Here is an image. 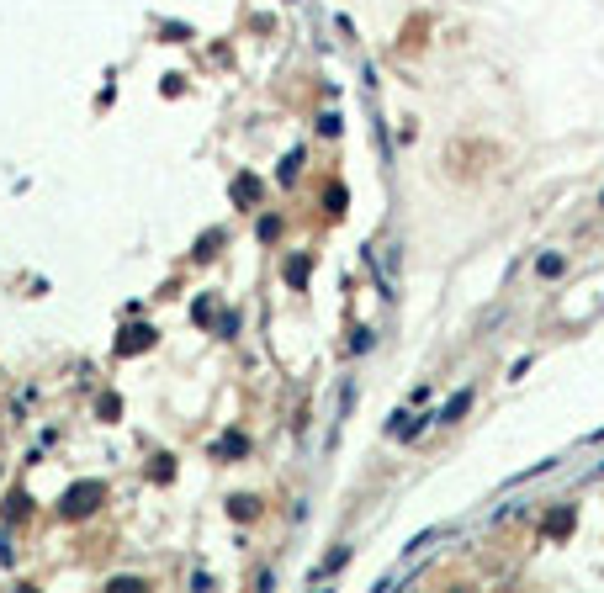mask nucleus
Instances as JSON below:
<instances>
[{
	"label": "nucleus",
	"mask_w": 604,
	"mask_h": 593,
	"mask_svg": "<svg viewBox=\"0 0 604 593\" xmlns=\"http://www.w3.org/2000/svg\"><path fill=\"white\" fill-rule=\"evenodd\" d=\"M138 588H144L138 578H111V593H138Z\"/></svg>",
	"instance_id": "12"
},
{
	"label": "nucleus",
	"mask_w": 604,
	"mask_h": 593,
	"mask_svg": "<svg viewBox=\"0 0 604 593\" xmlns=\"http://www.w3.org/2000/svg\"><path fill=\"white\" fill-rule=\"evenodd\" d=\"M287 281L291 286H308V260H302V254H297V260H287Z\"/></svg>",
	"instance_id": "10"
},
{
	"label": "nucleus",
	"mask_w": 604,
	"mask_h": 593,
	"mask_svg": "<svg viewBox=\"0 0 604 593\" xmlns=\"http://www.w3.org/2000/svg\"><path fill=\"white\" fill-rule=\"evenodd\" d=\"M228 509H233V519H249V514H254V498H233Z\"/></svg>",
	"instance_id": "11"
},
{
	"label": "nucleus",
	"mask_w": 604,
	"mask_h": 593,
	"mask_svg": "<svg viewBox=\"0 0 604 593\" xmlns=\"http://www.w3.org/2000/svg\"><path fill=\"white\" fill-rule=\"evenodd\" d=\"M376 260V275H382V292L387 296H398V244H392V238H382V244H376V250H366Z\"/></svg>",
	"instance_id": "2"
},
{
	"label": "nucleus",
	"mask_w": 604,
	"mask_h": 593,
	"mask_svg": "<svg viewBox=\"0 0 604 593\" xmlns=\"http://www.w3.org/2000/svg\"><path fill=\"white\" fill-rule=\"evenodd\" d=\"M154 339V329H144V323H133V329H122V339H117V355H138L144 344Z\"/></svg>",
	"instance_id": "3"
},
{
	"label": "nucleus",
	"mask_w": 604,
	"mask_h": 593,
	"mask_svg": "<svg viewBox=\"0 0 604 593\" xmlns=\"http://www.w3.org/2000/svg\"><path fill=\"white\" fill-rule=\"evenodd\" d=\"M254 196H260V180H254V175H239V180H233V202H254Z\"/></svg>",
	"instance_id": "7"
},
{
	"label": "nucleus",
	"mask_w": 604,
	"mask_h": 593,
	"mask_svg": "<svg viewBox=\"0 0 604 593\" xmlns=\"http://www.w3.org/2000/svg\"><path fill=\"white\" fill-rule=\"evenodd\" d=\"M562 271H568L562 254H541V260H535V275H562Z\"/></svg>",
	"instance_id": "8"
},
{
	"label": "nucleus",
	"mask_w": 604,
	"mask_h": 593,
	"mask_svg": "<svg viewBox=\"0 0 604 593\" xmlns=\"http://www.w3.org/2000/svg\"><path fill=\"white\" fill-rule=\"evenodd\" d=\"M467 408H472V392H456V397H451V403L440 408V418H446V424H456V418L467 414Z\"/></svg>",
	"instance_id": "5"
},
{
	"label": "nucleus",
	"mask_w": 604,
	"mask_h": 593,
	"mask_svg": "<svg viewBox=\"0 0 604 593\" xmlns=\"http://www.w3.org/2000/svg\"><path fill=\"white\" fill-rule=\"evenodd\" d=\"M419 429H424V418H419V414H409V408H403V414L392 418V439H413Z\"/></svg>",
	"instance_id": "4"
},
{
	"label": "nucleus",
	"mask_w": 604,
	"mask_h": 593,
	"mask_svg": "<svg viewBox=\"0 0 604 593\" xmlns=\"http://www.w3.org/2000/svg\"><path fill=\"white\" fill-rule=\"evenodd\" d=\"M244 451H249V439H244V435H223L218 439V456H244Z\"/></svg>",
	"instance_id": "9"
},
{
	"label": "nucleus",
	"mask_w": 604,
	"mask_h": 593,
	"mask_svg": "<svg viewBox=\"0 0 604 593\" xmlns=\"http://www.w3.org/2000/svg\"><path fill=\"white\" fill-rule=\"evenodd\" d=\"M101 498H107V487H101V482H74L69 493H64L59 509H64V519H85V514L96 509Z\"/></svg>",
	"instance_id": "1"
},
{
	"label": "nucleus",
	"mask_w": 604,
	"mask_h": 593,
	"mask_svg": "<svg viewBox=\"0 0 604 593\" xmlns=\"http://www.w3.org/2000/svg\"><path fill=\"white\" fill-rule=\"evenodd\" d=\"M572 530V509H551L546 514V535H568Z\"/></svg>",
	"instance_id": "6"
}]
</instances>
